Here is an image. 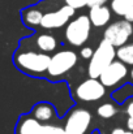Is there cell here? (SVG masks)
I'll return each instance as SVG.
<instances>
[{"label": "cell", "mask_w": 133, "mask_h": 134, "mask_svg": "<svg viewBox=\"0 0 133 134\" xmlns=\"http://www.w3.org/2000/svg\"><path fill=\"white\" fill-rule=\"evenodd\" d=\"M14 64L16 66L30 76H42L47 73L51 56L41 51L34 49H18L14 53Z\"/></svg>", "instance_id": "obj_1"}, {"label": "cell", "mask_w": 133, "mask_h": 134, "mask_svg": "<svg viewBox=\"0 0 133 134\" xmlns=\"http://www.w3.org/2000/svg\"><path fill=\"white\" fill-rule=\"evenodd\" d=\"M116 57V51L115 47L111 46L107 41L102 39L99 46L97 47V49L94 51L90 63L88 66V73L89 77L93 80H98L99 76L102 74V72L111 64L115 61Z\"/></svg>", "instance_id": "obj_2"}, {"label": "cell", "mask_w": 133, "mask_h": 134, "mask_svg": "<svg viewBox=\"0 0 133 134\" xmlns=\"http://www.w3.org/2000/svg\"><path fill=\"white\" fill-rule=\"evenodd\" d=\"M90 31H91V22L89 17L85 14H81L67 25L64 35L69 44L80 47L88 42Z\"/></svg>", "instance_id": "obj_3"}, {"label": "cell", "mask_w": 133, "mask_h": 134, "mask_svg": "<svg viewBox=\"0 0 133 134\" xmlns=\"http://www.w3.org/2000/svg\"><path fill=\"white\" fill-rule=\"evenodd\" d=\"M77 61H78V57H77L76 52H73L71 49L59 51L51 56L47 74L51 78H59V77L64 76L65 73H68L71 69H73L75 65L77 64Z\"/></svg>", "instance_id": "obj_4"}, {"label": "cell", "mask_w": 133, "mask_h": 134, "mask_svg": "<svg viewBox=\"0 0 133 134\" xmlns=\"http://www.w3.org/2000/svg\"><path fill=\"white\" fill-rule=\"evenodd\" d=\"M16 134H67L63 126L43 124L33 116H22L16 126Z\"/></svg>", "instance_id": "obj_5"}, {"label": "cell", "mask_w": 133, "mask_h": 134, "mask_svg": "<svg viewBox=\"0 0 133 134\" xmlns=\"http://www.w3.org/2000/svg\"><path fill=\"white\" fill-rule=\"evenodd\" d=\"M133 35V25L127 22L125 20L115 21L114 24H110L104 33H103V39L107 41L108 43L114 47H121L127 44L129 38Z\"/></svg>", "instance_id": "obj_6"}, {"label": "cell", "mask_w": 133, "mask_h": 134, "mask_svg": "<svg viewBox=\"0 0 133 134\" xmlns=\"http://www.w3.org/2000/svg\"><path fill=\"white\" fill-rule=\"evenodd\" d=\"M91 124V113L85 108H76L73 109L64 125V130L67 134H85Z\"/></svg>", "instance_id": "obj_7"}, {"label": "cell", "mask_w": 133, "mask_h": 134, "mask_svg": "<svg viewBox=\"0 0 133 134\" xmlns=\"http://www.w3.org/2000/svg\"><path fill=\"white\" fill-rule=\"evenodd\" d=\"M75 13H76V10L73 8H71L68 5H63L54 12L44 13L42 22H41V27L47 29V30L63 27L64 25L69 24V20L75 16Z\"/></svg>", "instance_id": "obj_8"}, {"label": "cell", "mask_w": 133, "mask_h": 134, "mask_svg": "<svg viewBox=\"0 0 133 134\" xmlns=\"http://www.w3.org/2000/svg\"><path fill=\"white\" fill-rule=\"evenodd\" d=\"M104 94L106 87L99 82V80L89 78L76 87V96L82 102H97L102 99Z\"/></svg>", "instance_id": "obj_9"}, {"label": "cell", "mask_w": 133, "mask_h": 134, "mask_svg": "<svg viewBox=\"0 0 133 134\" xmlns=\"http://www.w3.org/2000/svg\"><path fill=\"white\" fill-rule=\"evenodd\" d=\"M128 74V68L125 64L118 61L111 63L99 76V82L104 87H114L120 81H123Z\"/></svg>", "instance_id": "obj_10"}, {"label": "cell", "mask_w": 133, "mask_h": 134, "mask_svg": "<svg viewBox=\"0 0 133 134\" xmlns=\"http://www.w3.org/2000/svg\"><path fill=\"white\" fill-rule=\"evenodd\" d=\"M88 17L90 20V22H91V26L102 27V26H104V25H107L110 22V20H111V10L106 5L94 7V8H90Z\"/></svg>", "instance_id": "obj_11"}, {"label": "cell", "mask_w": 133, "mask_h": 134, "mask_svg": "<svg viewBox=\"0 0 133 134\" xmlns=\"http://www.w3.org/2000/svg\"><path fill=\"white\" fill-rule=\"evenodd\" d=\"M31 115H33V117H34L37 121L44 124V122L50 121V120L54 117L55 109H54V107H52L50 103L42 102V103H38V104L33 108Z\"/></svg>", "instance_id": "obj_12"}, {"label": "cell", "mask_w": 133, "mask_h": 134, "mask_svg": "<svg viewBox=\"0 0 133 134\" xmlns=\"http://www.w3.org/2000/svg\"><path fill=\"white\" fill-rule=\"evenodd\" d=\"M43 14L44 13L38 8H28L22 12V21L30 27H37L41 26Z\"/></svg>", "instance_id": "obj_13"}, {"label": "cell", "mask_w": 133, "mask_h": 134, "mask_svg": "<svg viewBox=\"0 0 133 134\" xmlns=\"http://www.w3.org/2000/svg\"><path fill=\"white\" fill-rule=\"evenodd\" d=\"M35 46L41 52L48 53V52L55 51V48L57 46V41L51 34H39L35 38Z\"/></svg>", "instance_id": "obj_14"}, {"label": "cell", "mask_w": 133, "mask_h": 134, "mask_svg": "<svg viewBox=\"0 0 133 134\" xmlns=\"http://www.w3.org/2000/svg\"><path fill=\"white\" fill-rule=\"evenodd\" d=\"M116 57L125 65H133V43L119 47L116 49Z\"/></svg>", "instance_id": "obj_15"}, {"label": "cell", "mask_w": 133, "mask_h": 134, "mask_svg": "<svg viewBox=\"0 0 133 134\" xmlns=\"http://www.w3.org/2000/svg\"><path fill=\"white\" fill-rule=\"evenodd\" d=\"M97 113L102 119H111V117H114L118 113V108L112 103H104V104L98 107Z\"/></svg>", "instance_id": "obj_16"}, {"label": "cell", "mask_w": 133, "mask_h": 134, "mask_svg": "<svg viewBox=\"0 0 133 134\" xmlns=\"http://www.w3.org/2000/svg\"><path fill=\"white\" fill-rule=\"evenodd\" d=\"M129 8H131V5L127 4L125 1H123V0H112L111 1V9L118 16H123L124 17V14L128 12Z\"/></svg>", "instance_id": "obj_17"}, {"label": "cell", "mask_w": 133, "mask_h": 134, "mask_svg": "<svg viewBox=\"0 0 133 134\" xmlns=\"http://www.w3.org/2000/svg\"><path fill=\"white\" fill-rule=\"evenodd\" d=\"M64 1H65V5L73 8L75 10L80 9V8H84L88 4V0H64Z\"/></svg>", "instance_id": "obj_18"}, {"label": "cell", "mask_w": 133, "mask_h": 134, "mask_svg": "<svg viewBox=\"0 0 133 134\" xmlns=\"http://www.w3.org/2000/svg\"><path fill=\"white\" fill-rule=\"evenodd\" d=\"M93 53H94V51H93V48H91V47H82V48H81V51H80L81 57H82V59H85V60H90V59H91V56H93Z\"/></svg>", "instance_id": "obj_19"}, {"label": "cell", "mask_w": 133, "mask_h": 134, "mask_svg": "<svg viewBox=\"0 0 133 134\" xmlns=\"http://www.w3.org/2000/svg\"><path fill=\"white\" fill-rule=\"evenodd\" d=\"M108 0H88V4L86 7L89 8H94V7H102L107 3Z\"/></svg>", "instance_id": "obj_20"}, {"label": "cell", "mask_w": 133, "mask_h": 134, "mask_svg": "<svg viewBox=\"0 0 133 134\" xmlns=\"http://www.w3.org/2000/svg\"><path fill=\"white\" fill-rule=\"evenodd\" d=\"M124 20H125L127 22H129V24L133 22V7H131V8L128 9V12L124 14Z\"/></svg>", "instance_id": "obj_21"}, {"label": "cell", "mask_w": 133, "mask_h": 134, "mask_svg": "<svg viewBox=\"0 0 133 134\" xmlns=\"http://www.w3.org/2000/svg\"><path fill=\"white\" fill-rule=\"evenodd\" d=\"M125 112H127L128 117H132V119H133V99L128 102V104H127V108H125Z\"/></svg>", "instance_id": "obj_22"}, {"label": "cell", "mask_w": 133, "mask_h": 134, "mask_svg": "<svg viewBox=\"0 0 133 134\" xmlns=\"http://www.w3.org/2000/svg\"><path fill=\"white\" fill-rule=\"evenodd\" d=\"M111 134H133V132H129V130H124L123 128H115Z\"/></svg>", "instance_id": "obj_23"}, {"label": "cell", "mask_w": 133, "mask_h": 134, "mask_svg": "<svg viewBox=\"0 0 133 134\" xmlns=\"http://www.w3.org/2000/svg\"><path fill=\"white\" fill-rule=\"evenodd\" d=\"M127 128H128L129 132H133V119L132 117H128V120H127Z\"/></svg>", "instance_id": "obj_24"}, {"label": "cell", "mask_w": 133, "mask_h": 134, "mask_svg": "<svg viewBox=\"0 0 133 134\" xmlns=\"http://www.w3.org/2000/svg\"><path fill=\"white\" fill-rule=\"evenodd\" d=\"M123 1H125L127 4H129L131 7H133V0H123Z\"/></svg>", "instance_id": "obj_25"}, {"label": "cell", "mask_w": 133, "mask_h": 134, "mask_svg": "<svg viewBox=\"0 0 133 134\" xmlns=\"http://www.w3.org/2000/svg\"><path fill=\"white\" fill-rule=\"evenodd\" d=\"M131 77H132V80H133V69L131 70Z\"/></svg>", "instance_id": "obj_26"}]
</instances>
